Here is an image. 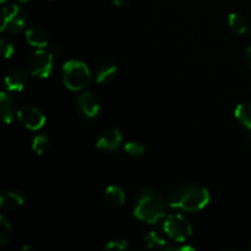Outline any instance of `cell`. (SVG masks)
Listing matches in <instances>:
<instances>
[{
  "label": "cell",
  "mask_w": 251,
  "mask_h": 251,
  "mask_svg": "<svg viewBox=\"0 0 251 251\" xmlns=\"http://www.w3.org/2000/svg\"><path fill=\"white\" fill-rule=\"evenodd\" d=\"M130 0H113V2H114L115 5H118V6H123V5L127 4Z\"/></svg>",
  "instance_id": "cell-27"
},
{
  "label": "cell",
  "mask_w": 251,
  "mask_h": 251,
  "mask_svg": "<svg viewBox=\"0 0 251 251\" xmlns=\"http://www.w3.org/2000/svg\"><path fill=\"white\" fill-rule=\"evenodd\" d=\"M245 59H247L248 64H249L251 68V46L245 50Z\"/></svg>",
  "instance_id": "cell-26"
},
{
  "label": "cell",
  "mask_w": 251,
  "mask_h": 251,
  "mask_svg": "<svg viewBox=\"0 0 251 251\" xmlns=\"http://www.w3.org/2000/svg\"><path fill=\"white\" fill-rule=\"evenodd\" d=\"M54 55L44 49H37L28 59V69L34 77L47 78L53 70Z\"/></svg>",
  "instance_id": "cell-6"
},
{
  "label": "cell",
  "mask_w": 251,
  "mask_h": 251,
  "mask_svg": "<svg viewBox=\"0 0 251 251\" xmlns=\"http://www.w3.org/2000/svg\"><path fill=\"white\" fill-rule=\"evenodd\" d=\"M123 142V135L118 129H109L102 132L97 140V149L105 152H112L119 149Z\"/></svg>",
  "instance_id": "cell-10"
},
{
  "label": "cell",
  "mask_w": 251,
  "mask_h": 251,
  "mask_svg": "<svg viewBox=\"0 0 251 251\" xmlns=\"http://www.w3.org/2000/svg\"><path fill=\"white\" fill-rule=\"evenodd\" d=\"M0 1H1V4H5V2H6V0H0Z\"/></svg>",
  "instance_id": "cell-31"
},
{
  "label": "cell",
  "mask_w": 251,
  "mask_h": 251,
  "mask_svg": "<svg viewBox=\"0 0 251 251\" xmlns=\"http://www.w3.org/2000/svg\"><path fill=\"white\" fill-rule=\"evenodd\" d=\"M124 149H125V151H126V153L131 157H140V156H142L145 152L144 144H141V142H139V141L126 142L124 146Z\"/></svg>",
  "instance_id": "cell-21"
},
{
  "label": "cell",
  "mask_w": 251,
  "mask_h": 251,
  "mask_svg": "<svg viewBox=\"0 0 251 251\" xmlns=\"http://www.w3.org/2000/svg\"><path fill=\"white\" fill-rule=\"evenodd\" d=\"M118 69L114 64L112 63H102L96 70V81L98 83H109L117 77Z\"/></svg>",
  "instance_id": "cell-14"
},
{
  "label": "cell",
  "mask_w": 251,
  "mask_h": 251,
  "mask_svg": "<svg viewBox=\"0 0 251 251\" xmlns=\"http://www.w3.org/2000/svg\"><path fill=\"white\" fill-rule=\"evenodd\" d=\"M234 115L243 126L251 130V103H240L235 108Z\"/></svg>",
  "instance_id": "cell-16"
},
{
  "label": "cell",
  "mask_w": 251,
  "mask_h": 251,
  "mask_svg": "<svg viewBox=\"0 0 251 251\" xmlns=\"http://www.w3.org/2000/svg\"><path fill=\"white\" fill-rule=\"evenodd\" d=\"M17 118L27 129L36 131L46 124V115L39 108L34 105H25L17 112Z\"/></svg>",
  "instance_id": "cell-7"
},
{
  "label": "cell",
  "mask_w": 251,
  "mask_h": 251,
  "mask_svg": "<svg viewBox=\"0 0 251 251\" xmlns=\"http://www.w3.org/2000/svg\"><path fill=\"white\" fill-rule=\"evenodd\" d=\"M250 32H251V29H250Z\"/></svg>",
  "instance_id": "cell-32"
},
{
  "label": "cell",
  "mask_w": 251,
  "mask_h": 251,
  "mask_svg": "<svg viewBox=\"0 0 251 251\" xmlns=\"http://www.w3.org/2000/svg\"><path fill=\"white\" fill-rule=\"evenodd\" d=\"M245 144H247V146L251 149V131L248 132V135L245 136Z\"/></svg>",
  "instance_id": "cell-28"
},
{
  "label": "cell",
  "mask_w": 251,
  "mask_h": 251,
  "mask_svg": "<svg viewBox=\"0 0 251 251\" xmlns=\"http://www.w3.org/2000/svg\"><path fill=\"white\" fill-rule=\"evenodd\" d=\"M127 248H129V244H127L126 240H124V239H113V240H109V242L105 244L104 249L105 250L123 251V250H126Z\"/></svg>",
  "instance_id": "cell-22"
},
{
  "label": "cell",
  "mask_w": 251,
  "mask_h": 251,
  "mask_svg": "<svg viewBox=\"0 0 251 251\" xmlns=\"http://www.w3.org/2000/svg\"><path fill=\"white\" fill-rule=\"evenodd\" d=\"M63 51H64V47L61 43H54L50 48V53L53 54L54 56L61 55V54H63Z\"/></svg>",
  "instance_id": "cell-25"
},
{
  "label": "cell",
  "mask_w": 251,
  "mask_h": 251,
  "mask_svg": "<svg viewBox=\"0 0 251 251\" xmlns=\"http://www.w3.org/2000/svg\"><path fill=\"white\" fill-rule=\"evenodd\" d=\"M0 47H1V51H2V55L5 56L6 59L11 58L15 53V47L9 39L6 38H1L0 41Z\"/></svg>",
  "instance_id": "cell-23"
},
{
  "label": "cell",
  "mask_w": 251,
  "mask_h": 251,
  "mask_svg": "<svg viewBox=\"0 0 251 251\" xmlns=\"http://www.w3.org/2000/svg\"><path fill=\"white\" fill-rule=\"evenodd\" d=\"M28 82V74L22 68H12L5 77L7 92H21Z\"/></svg>",
  "instance_id": "cell-9"
},
{
  "label": "cell",
  "mask_w": 251,
  "mask_h": 251,
  "mask_svg": "<svg viewBox=\"0 0 251 251\" xmlns=\"http://www.w3.org/2000/svg\"><path fill=\"white\" fill-rule=\"evenodd\" d=\"M145 243H146V245L150 248V249L166 250V248L168 247L167 240L164 239L159 233L154 232V230H151V232H149L146 235H145Z\"/></svg>",
  "instance_id": "cell-18"
},
{
  "label": "cell",
  "mask_w": 251,
  "mask_h": 251,
  "mask_svg": "<svg viewBox=\"0 0 251 251\" xmlns=\"http://www.w3.org/2000/svg\"><path fill=\"white\" fill-rule=\"evenodd\" d=\"M166 250L169 251H196V249L191 245H174V247H167Z\"/></svg>",
  "instance_id": "cell-24"
},
{
  "label": "cell",
  "mask_w": 251,
  "mask_h": 251,
  "mask_svg": "<svg viewBox=\"0 0 251 251\" xmlns=\"http://www.w3.org/2000/svg\"><path fill=\"white\" fill-rule=\"evenodd\" d=\"M26 41L29 46L37 49H43L48 46V36L42 27L33 26L26 31Z\"/></svg>",
  "instance_id": "cell-12"
},
{
  "label": "cell",
  "mask_w": 251,
  "mask_h": 251,
  "mask_svg": "<svg viewBox=\"0 0 251 251\" xmlns=\"http://www.w3.org/2000/svg\"><path fill=\"white\" fill-rule=\"evenodd\" d=\"M27 24V17L24 10L17 5H7L2 10L1 32L7 34H15L21 32Z\"/></svg>",
  "instance_id": "cell-5"
},
{
  "label": "cell",
  "mask_w": 251,
  "mask_h": 251,
  "mask_svg": "<svg viewBox=\"0 0 251 251\" xmlns=\"http://www.w3.org/2000/svg\"><path fill=\"white\" fill-rule=\"evenodd\" d=\"M167 215V200L161 191L144 188L137 195L134 205V216L145 223H156Z\"/></svg>",
  "instance_id": "cell-2"
},
{
  "label": "cell",
  "mask_w": 251,
  "mask_h": 251,
  "mask_svg": "<svg viewBox=\"0 0 251 251\" xmlns=\"http://www.w3.org/2000/svg\"><path fill=\"white\" fill-rule=\"evenodd\" d=\"M11 225L9 221L4 217L0 216V244L6 245L7 243L11 239Z\"/></svg>",
  "instance_id": "cell-20"
},
{
  "label": "cell",
  "mask_w": 251,
  "mask_h": 251,
  "mask_svg": "<svg viewBox=\"0 0 251 251\" xmlns=\"http://www.w3.org/2000/svg\"><path fill=\"white\" fill-rule=\"evenodd\" d=\"M92 81V74L83 61L69 60L63 66V82L69 90L82 91Z\"/></svg>",
  "instance_id": "cell-3"
},
{
  "label": "cell",
  "mask_w": 251,
  "mask_h": 251,
  "mask_svg": "<svg viewBox=\"0 0 251 251\" xmlns=\"http://www.w3.org/2000/svg\"><path fill=\"white\" fill-rule=\"evenodd\" d=\"M17 1H19V2H22V4H26V2L28 1V0H17Z\"/></svg>",
  "instance_id": "cell-30"
},
{
  "label": "cell",
  "mask_w": 251,
  "mask_h": 251,
  "mask_svg": "<svg viewBox=\"0 0 251 251\" xmlns=\"http://www.w3.org/2000/svg\"><path fill=\"white\" fill-rule=\"evenodd\" d=\"M76 105L81 114L87 119H95L100 112L98 98L92 92H82L76 100Z\"/></svg>",
  "instance_id": "cell-8"
},
{
  "label": "cell",
  "mask_w": 251,
  "mask_h": 251,
  "mask_svg": "<svg viewBox=\"0 0 251 251\" xmlns=\"http://www.w3.org/2000/svg\"><path fill=\"white\" fill-rule=\"evenodd\" d=\"M34 249L32 247H28V245H26V247L22 248V251H33Z\"/></svg>",
  "instance_id": "cell-29"
},
{
  "label": "cell",
  "mask_w": 251,
  "mask_h": 251,
  "mask_svg": "<svg viewBox=\"0 0 251 251\" xmlns=\"http://www.w3.org/2000/svg\"><path fill=\"white\" fill-rule=\"evenodd\" d=\"M228 25L234 33L244 34L248 31V22L244 17L237 12H232L228 16Z\"/></svg>",
  "instance_id": "cell-17"
},
{
  "label": "cell",
  "mask_w": 251,
  "mask_h": 251,
  "mask_svg": "<svg viewBox=\"0 0 251 251\" xmlns=\"http://www.w3.org/2000/svg\"><path fill=\"white\" fill-rule=\"evenodd\" d=\"M49 146H50V139L47 134L37 135L32 141V150L37 154H43L49 149Z\"/></svg>",
  "instance_id": "cell-19"
},
{
  "label": "cell",
  "mask_w": 251,
  "mask_h": 251,
  "mask_svg": "<svg viewBox=\"0 0 251 251\" xmlns=\"http://www.w3.org/2000/svg\"><path fill=\"white\" fill-rule=\"evenodd\" d=\"M0 114L5 124H11L15 115H17L14 100L6 92H1L0 95Z\"/></svg>",
  "instance_id": "cell-11"
},
{
  "label": "cell",
  "mask_w": 251,
  "mask_h": 251,
  "mask_svg": "<svg viewBox=\"0 0 251 251\" xmlns=\"http://www.w3.org/2000/svg\"><path fill=\"white\" fill-rule=\"evenodd\" d=\"M211 200L210 191L196 184H185L172 190L168 203L172 208L186 212H198L205 208Z\"/></svg>",
  "instance_id": "cell-1"
},
{
  "label": "cell",
  "mask_w": 251,
  "mask_h": 251,
  "mask_svg": "<svg viewBox=\"0 0 251 251\" xmlns=\"http://www.w3.org/2000/svg\"><path fill=\"white\" fill-rule=\"evenodd\" d=\"M105 200L114 207H120L125 203V191L118 185H109L104 191Z\"/></svg>",
  "instance_id": "cell-15"
},
{
  "label": "cell",
  "mask_w": 251,
  "mask_h": 251,
  "mask_svg": "<svg viewBox=\"0 0 251 251\" xmlns=\"http://www.w3.org/2000/svg\"><path fill=\"white\" fill-rule=\"evenodd\" d=\"M163 230L172 240L178 243L185 242L193 234V227L190 222L179 213H173L164 218Z\"/></svg>",
  "instance_id": "cell-4"
},
{
  "label": "cell",
  "mask_w": 251,
  "mask_h": 251,
  "mask_svg": "<svg viewBox=\"0 0 251 251\" xmlns=\"http://www.w3.org/2000/svg\"><path fill=\"white\" fill-rule=\"evenodd\" d=\"M25 202V198L20 191L9 190L4 193L0 198V206L4 210H16L21 207Z\"/></svg>",
  "instance_id": "cell-13"
}]
</instances>
